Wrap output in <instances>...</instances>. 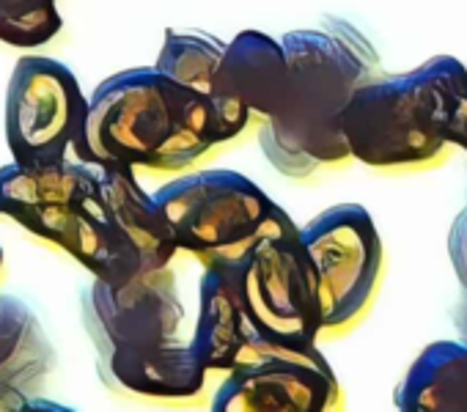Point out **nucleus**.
Wrapping results in <instances>:
<instances>
[{
    "instance_id": "obj_14",
    "label": "nucleus",
    "mask_w": 467,
    "mask_h": 412,
    "mask_svg": "<svg viewBox=\"0 0 467 412\" xmlns=\"http://www.w3.org/2000/svg\"><path fill=\"white\" fill-rule=\"evenodd\" d=\"M102 382L130 398L157 401H190L206 387L209 371L198 363L190 341L182 338L149 346V349H119L97 357Z\"/></svg>"
},
{
    "instance_id": "obj_5",
    "label": "nucleus",
    "mask_w": 467,
    "mask_h": 412,
    "mask_svg": "<svg viewBox=\"0 0 467 412\" xmlns=\"http://www.w3.org/2000/svg\"><path fill=\"white\" fill-rule=\"evenodd\" d=\"M151 198L176 248L195 256L203 270L245 262L265 234L292 218L254 179L228 168L179 176Z\"/></svg>"
},
{
    "instance_id": "obj_12",
    "label": "nucleus",
    "mask_w": 467,
    "mask_h": 412,
    "mask_svg": "<svg viewBox=\"0 0 467 412\" xmlns=\"http://www.w3.org/2000/svg\"><path fill=\"white\" fill-rule=\"evenodd\" d=\"M91 168L94 162L80 160L47 168H26L17 162L4 165L0 168V218L64 251L69 218Z\"/></svg>"
},
{
    "instance_id": "obj_11",
    "label": "nucleus",
    "mask_w": 467,
    "mask_h": 412,
    "mask_svg": "<svg viewBox=\"0 0 467 412\" xmlns=\"http://www.w3.org/2000/svg\"><path fill=\"white\" fill-rule=\"evenodd\" d=\"M286 80L289 67L281 39L262 31H243L225 42L209 97L217 146L259 129L278 110Z\"/></svg>"
},
{
    "instance_id": "obj_4",
    "label": "nucleus",
    "mask_w": 467,
    "mask_h": 412,
    "mask_svg": "<svg viewBox=\"0 0 467 412\" xmlns=\"http://www.w3.org/2000/svg\"><path fill=\"white\" fill-rule=\"evenodd\" d=\"M64 251L97 281L121 286L168 267L179 248L132 168L94 162L72 210Z\"/></svg>"
},
{
    "instance_id": "obj_17",
    "label": "nucleus",
    "mask_w": 467,
    "mask_h": 412,
    "mask_svg": "<svg viewBox=\"0 0 467 412\" xmlns=\"http://www.w3.org/2000/svg\"><path fill=\"white\" fill-rule=\"evenodd\" d=\"M223 50H225V42L212 34H190V31L168 28L154 67L171 75L176 83L209 99Z\"/></svg>"
},
{
    "instance_id": "obj_6",
    "label": "nucleus",
    "mask_w": 467,
    "mask_h": 412,
    "mask_svg": "<svg viewBox=\"0 0 467 412\" xmlns=\"http://www.w3.org/2000/svg\"><path fill=\"white\" fill-rule=\"evenodd\" d=\"M88 97L75 72L47 56H23L6 91V143L26 168L69 160L94 162L86 149Z\"/></svg>"
},
{
    "instance_id": "obj_8",
    "label": "nucleus",
    "mask_w": 467,
    "mask_h": 412,
    "mask_svg": "<svg viewBox=\"0 0 467 412\" xmlns=\"http://www.w3.org/2000/svg\"><path fill=\"white\" fill-rule=\"evenodd\" d=\"M240 286L245 311L267 344L303 349L322 341L319 275L292 218L251 248Z\"/></svg>"
},
{
    "instance_id": "obj_16",
    "label": "nucleus",
    "mask_w": 467,
    "mask_h": 412,
    "mask_svg": "<svg viewBox=\"0 0 467 412\" xmlns=\"http://www.w3.org/2000/svg\"><path fill=\"white\" fill-rule=\"evenodd\" d=\"M393 401L401 412H467V344H429L399 382Z\"/></svg>"
},
{
    "instance_id": "obj_3",
    "label": "nucleus",
    "mask_w": 467,
    "mask_h": 412,
    "mask_svg": "<svg viewBox=\"0 0 467 412\" xmlns=\"http://www.w3.org/2000/svg\"><path fill=\"white\" fill-rule=\"evenodd\" d=\"M464 105L467 67L434 56L412 72H379L358 86L341 113V135L355 162L393 173L429 170L456 151L448 129Z\"/></svg>"
},
{
    "instance_id": "obj_20",
    "label": "nucleus",
    "mask_w": 467,
    "mask_h": 412,
    "mask_svg": "<svg viewBox=\"0 0 467 412\" xmlns=\"http://www.w3.org/2000/svg\"><path fill=\"white\" fill-rule=\"evenodd\" d=\"M448 143L453 146V149H462V151H467V105L459 110V116L453 118V124H451V129H448Z\"/></svg>"
},
{
    "instance_id": "obj_18",
    "label": "nucleus",
    "mask_w": 467,
    "mask_h": 412,
    "mask_svg": "<svg viewBox=\"0 0 467 412\" xmlns=\"http://www.w3.org/2000/svg\"><path fill=\"white\" fill-rule=\"evenodd\" d=\"M64 28L58 0H0V42L17 50L50 45Z\"/></svg>"
},
{
    "instance_id": "obj_22",
    "label": "nucleus",
    "mask_w": 467,
    "mask_h": 412,
    "mask_svg": "<svg viewBox=\"0 0 467 412\" xmlns=\"http://www.w3.org/2000/svg\"><path fill=\"white\" fill-rule=\"evenodd\" d=\"M4 267H6V256H4V248H0V275H4Z\"/></svg>"
},
{
    "instance_id": "obj_7",
    "label": "nucleus",
    "mask_w": 467,
    "mask_h": 412,
    "mask_svg": "<svg viewBox=\"0 0 467 412\" xmlns=\"http://www.w3.org/2000/svg\"><path fill=\"white\" fill-rule=\"evenodd\" d=\"M300 240L319 275L322 338H341L368 316L379 294L382 237L366 206L336 203L300 226Z\"/></svg>"
},
{
    "instance_id": "obj_1",
    "label": "nucleus",
    "mask_w": 467,
    "mask_h": 412,
    "mask_svg": "<svg viewBox=\"0 0 467 412\" xmlns=\"http://www.w3.org/2000/svg\"><path fill=\"white\" fill-rule=\"evenodd\" d=\"M281 47L289 80L278 110L259 127L265 157L297 181L347 168L341 113L355 88L382 72L371 45L352 26L327 20V28L289 31Z\"/></svg>"
},
{
    "instance_id": "obj_21",
    "label": "nucleus",
    "mask_w": 467,
    "mask_h": 412,
    "mask_svg": "<svg viewBox=\"0 0 467 412\" xmlns=\"http://www.w3.org/2000/svg\"><path fill=\"white\" fill-rule=\"evenodd\" d=\"M453 322H456V330L462 335V344H467V297L459 303V308L453 314Z\"/></svg>"
},
{
    "instance_id": "obj_15",
    "label": "nucleus",
    "mask_w": 467,
    "mask_h": 412,
    "mask_svg": "<svg viewBox=\"0 0 467 412\" xmlns=\"http://www.w3.org/2000/svg\"><path fill=\"white\" fill-rule=\"evenodd\" d=\"M56 366V349L36 311L0 294V412L23 409Z\"/></svg>"
},
{
    "instance_id": "obj_9",
    "label": "nucleus",
    "mask_w": 467,
    "mask_h": 412,
    "mask_svg": "<svg viewBox=\"0 0 467 412\" xmlns=\"http://www.w3.org/2000/svg\"><path fill=\"white\" fill-rule=\"evenodd\" d=\"M338 376L319 346L265 344L251 360L223 374L214 412H330L341 409Z\"/></svg>"
},
{
    "instance_id": "obj_2",
    "label": "nucleus",
    "mask_w": 467,
    "mask_h": 412,
    "mask_svg": "<svg viewBox=\"0 0 467 412\" xmlns=\"http://www.w3.org/2000/svg\"><path fill=\"white\" fill-rule=\"evenodd\" d=\"M86 149L94 162L179 173L217 149L214 110L157 67L124 69L88 97Z\"/></svg>"
},
{
    "instance_id": "obj_13",
    "label": "nucleus",
    "mask_w": 467,
    "mask_h": 412,
    "mask_svg": "<svg viewBox=\"0 0 467 412\" xmlns=\"http://www.w3.org/2000/svg\"><path fill=\"white\" fill-rule=\"evenodd\" d=\"M240 275L243 262L206 267L198 283V319L190 349L209 374H228L267 344L245 311Z\"/></svg>"
},
{
    "instance_id": "obj_10",
    "label": "nucleus",
    "mask_w": 467,
    "mask_h": 412,
    "mask_svg": "<svg viewBox=\"0 0 467 412\" xmlns=\"http://www.w3.org/2000/svg\"><path fill=\"white\" fill-rule=\"evenodd\" d=\"M83 327L97 355L149 349L179 338L184 305L168 267L138 275L121 286L97 281L83 292Z\"/></svg>"
},
{
    "instance_id": "obj_19",
    "label": "nucleus",
    "mask_w": 467,
    "mask_h": 412,
    "mask_svg": "<svg viewBox=\"0 0 467 412\" xmlns=\"http://www.w3.org/2000/svg\"><path fill=\"white\" fill-rule=\"evenodd\" d=\"M448 256H451V267L467 294V206L456 215L451 234H448Z\"/></svg>"
}]
</instances>
